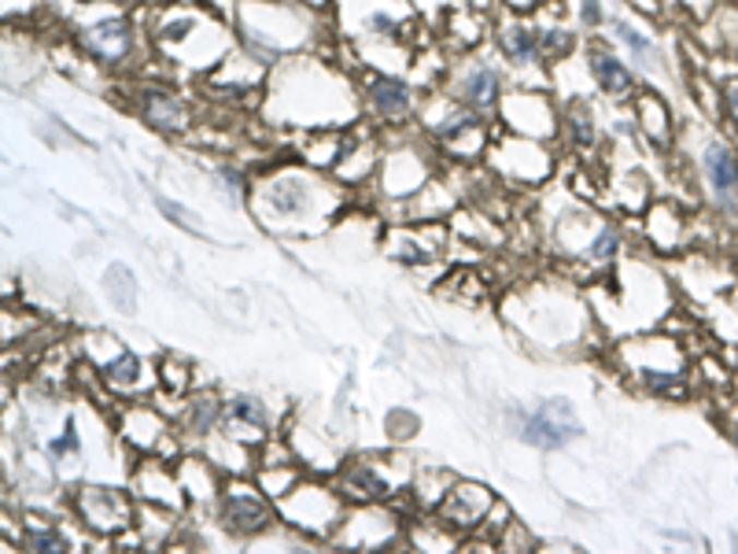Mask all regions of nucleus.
<instances>
[{
	"mask_svg": "<svg viewBox=\"0 0 738 554\" xmlns=\"http://www.w3.org/2000/svg\"><path fill=\"white\" fill-rule=\"evenodd\" d=\"M609 34H614L617 42L628 48V56L639 67H643V71H662V67H665V52L657 48V42L650 34L639 31V26L631 23V19H620V15L609 19Z\"/></svg>",
	"mask_w": 738,
	"mask_h": 554,
	"instance_id": "nucleus-27",
	"label": "nucleus"
},
{
	"mask_svg": "<svg viewBox=\"0 0 738 554\" xmlns=\"http://www.w3.org/2000/svg\"><path fill=\"white\" fill-rule=\"evenodd\" d=\"M307 37L310 19L281 0H251L237 12V45L266 67H277L285 56L299 52Z\"/></svg>",
	"mask_w": 738,
	"mask_h": 554,
	"instance_id": "nucleus-4",
	"label": "nucleus"
},
{
	"mask_svg": "<svg viewBox=\"0 0 738 554\" xmlns=\"http://www.w3.org/2000/svg\"><path fill=\"white\" fill-rule=\"evenodd\" d=\"M447 90H451L454 101H462L465 108H473L484 119L499 115V104L507 96V90H502V67L480 60V56H469V60L454 67Z\"/></svg>",
	"mask_w": 738,
	"mask_h": 554,
	"instance_id": "nucleus-11",
	"label": "nucleus"
},
{
	"mask_svg": "<svg viewBox=\"0 0 738 554\" xmlns=\"http://www.w3.org/2000/svg\"><path fill=\"white\" fill-rule=\"evenodd\" d=\"M133 111H138L155 133H167V138L189 133V126H192L189 104H184L174 90H167V85H138V93H133Z\"/></svg>",
	"mask_w": 738,
	"mask_h": 554,
	"instance_id": "nucleus-17",
	"label": "nucleus"
},
{
	"mask_svg": "<svg viewBox=\"0 0 738 554\" xmlns=\"http://www.w3.org/2000/svg\"><path fill=\"white\" fill-rule=\"evenodd\" d=\"M23 547H26V551H71V540H67V532L56 529L52 521L26 518Z\"/></svg>",
	"mask_w": 738,
	"mask_h": 554,
	"instance_id": "nucleus-32",
	"label": "nucleus"
},
{
	"mask_svg": "<svg viewBox=\"0 0 738 554\" xmlns=\"http://www.w3.org/2000/svg\"><path fill=\"white\" fill-rule=\"evenodd\" d=\"M432 181V163L417 144L406 141L400 152L381 155V167H377V189L384 200H414L425 185Z\"/></svg>",
	"mask_w": 738,
	"mask_h": 554,
	"instance_id": "nucleus-14",
	"label": "nucleus"
},
{
	"mask_svg": "<svg viewBox=\"0 0 738 554\" xmlns=\"http://www.w3.org/2000/svg\"><path fill=\"white\" fill-rule=\"evenodd\" d=\"M222 414H226V400H218L211 392H192L181 403L178 429L184 436H197V440H211L222 429Z\"/></svg>",
	"mask_w": 738,
	"mask_h": 554,
	"instance_id": "nucleus-23",
	"label": "nucleus"
},
{
	"mask_svg": "<svg viewBox=\"0 0 738 554\" xmlns=\"http://www.w3.org/2000/svg\"><path fill=\"white\" fill-rule=\"evenodd\" d=\"M620 251V229L609 226V222H598L595 237H591V245L584 248V259L598 262V267H609V262L617 259Z\"/></svg>",
	"mask_w": 738,
	"mask_h": 554,
	"instance_id": "nucleus-33",
	"label": "nucleus"
},
{
	"mask_svg": "<svg viewBox=\"0 0 738 554\" xmlns=\"http://www.w3.org/2000/svg\"><path fill=\"white\" fill-rule=\"evenodd\" d=\"M628 108H631V119H635L639 138H646L654 149H672V138H676L672 108H668L662 93L650 90V85H639V93L631 96Z\"/></svg>",
	"mask_w": 738,
	"mask_h": 554,
	"instance_id": "nucleus-20",
	"label": "nucleus"
},
{
	"mask_svg": "<svg viewBox=\"0 0 738 554\" xmlns=\"http://www.w3.org/2000/svg\"><path fill=\"white\" fill-rule=\"evenodd\" d=\"M152 48L174 71L203 74L226 60L237 48V37H233L229 23H222L215 8L167 0L152 15Z\"/></svg>",
	"mask_w": 738,
	"mask_h": 554,
	"instance_id": "nucleus-2",
	"label": "nucleus"
},
{
	"mask_svg": "<svg viewBox=\"0 0 738 554\" xmlns=\"http://www.w3.org/2000/svg\"><path fill=\"white\" fill-rule=\"evenodd\" d=\"M499 119H502V130L517 133V138H536V141L558 138V111H554V101L543 90L507 93L499 104Z\"/></svg>",
	"mask_w": 738,
	"mask_h": 554,
	"instance_id": "nucleus-12",
	"label": "nucleus"
},
{
	"mask_svg": "<svg viewBox=\"0 0 738 554\" xmlns=\"http://www.w3.org/2000/svg\"><path fill=\"white\" fill-rule=\"evenodd\" d=\"M443 248V229H436L429 237V229H392L388 233V256L406 262V267H425L440 256Z\"/></svg>",
	"mask_w": 738,
	"mask_h": 554,
	"instance_id": "nucleus-25",
	"label": "nucleus"
},
{
	"mask_svg": "<svg viewBox=\"0 0 738 554\" xmlns=\"http://www.w3.org/2000/svg\"><path fill=\"white\" fill-rule=\"evenodd\" d=\"M215 178H218V185H226V192H229V203H245V197H248V174L240 170V167H233V163H218L215 167Z\"/></svg>",
	"mask_w": 738,
	"mask_h": 554,
	"instance_id": "nucleus-37",
	"label": "nucleus"
},
{
	"mask_svg": "<svg viewBox=\"0 0 738 554\" xmlns=\"http://www.w3.org/2000/svg\"><path fill=\"white\" fill-rule=\"evenodd\" d=\"M384 459H352L344 462V470H340V492H344V499H355V503H392L395 499V481L384 473Z\"/></svg>",
	"mask_w": 738,
	"mask_h": 554,
	"instance_id": "nucleus-19",
	"label": "nucleus"
},
{
	"mask_svg": "<svg viewBox=\"0 0 738 554\" xmlns=\"http://www.w3.org/2000/svg\"><path fill=\"white\" fill-rule=\"evenodd\" d=\"M646 233H650V240H654V245L662 248V251L679 248V237H683V219H679V208H676L672 200L657 203V208L650 211Z\"/></svg>",
	"mask_w": 738,
	"mask_h": 554,
	"instance_id": "nucleus-28",
	"label": "nucleus"
},
{
	"mask_svg": "<svg viewBox=\"0 0 738 554\" xmlns=\"http://www.w3.org/2000/svg\"><path fill=\"white\" fill-rule=\"evenodd\" d=\"M702 178L716 211L724 219H738V152L724 138H709L702 144Z\"/></svg>",
	"mask_w": 738,
	"mask_h": 554,
	"instance_id": "nucleus-16",
	"label": "nucleus"
},
{
	"mask_svg": "<svg viewBox=\"0 0 738 554\" xmlns=\"http://www.w3.org/2000/svg\"><path fill=\"white\" fill-rule=\"evenodd\" d=\"M262 108L277 126H303V130H347L362 119V85H355L344 71L325 67L318 56H285L270 67Z\"/></svg>",
	"mask_w": 738,
	"mask_h": 554,
	"instance_id": "nucleus-1",
	"label": "nucleus"
},
{
	"mask_svg": "<svg viewBox=\"0 0 738 554\" xmlns=\"http://www.w3.org/2000/svg\"><path fill=\"white\" fill-rule=\"evenodd\" d=\"M100 381L111 385L115 392H138L144 385V363L133 352H119L100 366Z\"/></svg>",
	"mask_w": 738,
	"mask_h": 554,
	"instance_id": "nucleus-30",
	"label": "nucleus"
},
{
	"mask_svg": "<svg viewBox=\"0 0 738 554\" xmlns=\"http://www.w3.org/2000/svg\"><path fill=\"white\" fill-rule=\"evenodd\" d=\"M459 4H465L469 12H484V8H491V0H459Z\"/></svg>",
	"mask_w": 738,
	"mask_h": 554,
	"instance_id": "nucleus-43",
	"label": "nucleus"
},
{
	"mask_svg": "<svg viewBox=\"0 0 738 554\" xmlns=\"http://www.w3.org/2000/svg\"><path fill=\"white\" fill-rule=\"evenodd\" d=\"M274 507L277 503L259 488V481L245 478V473H229V478L222 481L215 514L233 537L255 540L262 532L274 529Z\"/></svg>",
	"mask_w": 738,
	"mask_h": 554,
	"instance_id": "nucleus-6",
	"label": "nucleus"
},
{
	"mask_svg": "<svg viewBox=\"0 0 738 554\" xmlns=\"http://www.w3.org/2000/svg\"><path fill=\"white\" fill-rule=\"evenodd\" d=\"M277 514L288 529L314 540H329L336 537L340 524H344V492L340 488L333 492L325 488V484H314L303 478L293 492L277 499Z\"/></svg>",
	"mask_w": 738,
	"mask_h": 554,
	"instance_id": "nucleus-5",
	"label": "nucleus"
},
{
	"mask_svg": "<svg viewBox=\"0 0 738 554\" xmlns=\"http://www.w3.org/2000/svg\"><path fill=\"white\" fill-rule=\"evenodd\" d=\"M587 67H591V78H595L598 93L609 96V101H631V96L639 93V78L635 71L620 60L617 52H609V45H587Z\"/></svg>",
	"mask_w": 738,
	"mask_h": 554,
	"instance_id": "nucleus-21",
	"label": "nucleus"
},
{
	"mask_svg": "<svg viewBox=\"0 0 738 554\" xmlns=\"http://www.w3.org/2000/svg\"><path fill=\"white\" fill-rule=\"evenodd\" d=\"M558 133L580 152L595 149V144H598V119H595V108H591L587 96H569V101L561 104Z\"/></svg>",
	"mask_w": 738,
	"mask_h": 554,
	"instance_id": "nucleus-24",
	"label": "nucleus"
},
{
	"mask_svg": "<svg viewBox=\"0 0 738 554\" xmlns=\"http://www.w3.org/2000/svg\"><path fill=\"white\" fill-rule=\"evenodd\" d=\"M507 12H513V15H528V12H536V8L543 4V0H499Z\"/></svg>",
	"mask_w": 738,
	"mask_h": 554,
	"instance_id": "nucleus-41",
	"label": "nucleus"
},
{
	"mask_svg": "<svg viewBox=\"0 0 738 554\" xmlns=\"http://www.w3.org/2000/svg\"><path fill=\"white\" fill-rule=\"evenodd\" d=\"M104 293H108L115 310L138 315V278H133V270L126 267V262H111V267L104 270Z\"/></svg>",
	"mask_w": 738,
	"mask_h": 554,
	"instance_id": "nucleus-29",
	"label": "nucleus"
},
{
	"mask_svg": "<svg viewBox=\"0 0 738 554\" xmlns=\"http://www.w3.org/2000/svg\"><path fill=\"white\" fill-rule=\"evenodd\" d=\"M362 101L366 111L384 126H406L417 115V93L403 74L366 71L362 74Z\"/></svg>",
	"mask_w": 738,
	"mask_h": 554,
	"instance_id": "nucleus-13",
	"label": "nucleus"
},
{
	"mask_svg": "<svg viewBox=\"0 0 738 554\" xmlns=\"http://www.w3.org/2000/svg\"><path fill=\"white\" fill-rule=\"evenodd\" d=\"M731 436H735V444H738V425H735V433H731Z\"/></svg>",
	"mask_w": 738,
	"mask_h": 554,
	"instance_id": "nucleus-45",
	"label": "nucleus"
},
{
	"mask_svg": "<svg viewBox=\"0 0 738 554\" xmlns=\"http://www.w3.org/2000/svg\"><path fill=\"white\" fill-rule=\"evenodd\" d=\"M155 208L167 215L174 226H181V229H192V233H203V219L197 215V211H189V208H181V203H174V200H167V197H155Z\"/></svg>",
	"mask_w": 738,
	"mask_h": 554,
	"instance_id": "nucleus-38",
	"label": "nucleus"
},
{
	"mask_svg": "<svg viewBox=\"0 0 738 554\" xmlns=\"http://www.w3.org/2000/svg\"><path fill=\"white\" fill-rule=\"evenodd\" d=\"M721 119H724L727 130L738 138V74L721 82Z\"/></svg>",
	"mask_w": 738,
	"mask_h": 554,
	"instance_id": "nucleus-39",
	"label": "nucleus"
},
{
	"mask_svg": "<svg viewBox=\"0 0 738 554\" xmlns=\"http://www.w3.org/2000/svg\"><path fill=\"white\" fill-rule=\"evenodd\" d=\"M495 503L499 499H495L491 488H484V484L454 481L451 492L443 495V503L436 507V518H440L451 532H459V537H469V532H480V524L488 521Z\"/></svg>",
	"mask_w": 738,
	"mask_h": 554,
	"instance_id": "nucleus-15",
	"label": "nucleus"
},
{
	"mask_svg": "<svg viewBox=\"0 0 738 554\" xmlns=\"http://www.w3.org/2000/svg\"><path fill=\"white\" fill-rule=\"evenodd\" d=\"M513 429L524 444L539 447V451H561L584 433V425L566 396H554V400H539L532 411H513Z\"/></svg>",
	"mask_w": 738,
	"mask_h": 554,
	"instance_id": "nucleus-8",
	"label": "nucleus"
},
{
	"mask_svg": "<svg viewBox=\"0 0 738 554\" xmlns=\"http://www.w3.org/2000/svg\"><path fill=\"white\" fill-rule=\"evenodd\" d=\"M255 481H259V488L277 503L281 495H288L299 481H303V473H299V465H296V462H285V465H259V470H255Z\"/></svg>",
	"mask_w": 738,
	"mask_h": 554,
	"instance_id": "nucleus-31",
	"label": "nucleus"
},
{
	"mask_svg": "<svg viewBox=\"0 0 738 554\" xmlns=\"http://www.w3.org/2000/svg\"><path fill=\"white\" fill-rule=\"evenodd\" d=\"M74 4H100V0H74Z\"/></svg>",
	"mask_w": 738,
	"mask_h": 554,
	"instance_id": "nucleus-44",
	"label": "nucleus"
},
{
	"mask_svg": "<svg viewBox=\"0 0 738 554\" xmlns=\"http://www.w3.org/2000/svg\"><path fill=\"white\" fill-rule=\"evenodd\" d=\"M126 425H122V436L138 447L141 455H155L163 444V436H167V422L159 417V411H152V406H126Z\"/></svg>",
	"mask_w": 738,
	"mask_h": 554,
	"instance_id": "nucleus-26",
	"label": "nucleus"
},
{
	"mask_svg": "<svg viewBox=\"0 0 738 554\" xmlns=\"http://www.w3.org/2000/svg\"><path fill=\"white\" fill-rule=\"evenodd\" d=\"M159 385H167V392L170 396H178V400H184L189 396V388H192V366L189 363H181V358H174V355H167L159 363Z\"/></svg>",
	"mask_w": 738,
	"mask_h": 554,
	"instance_id": "nucleus-34",
	"label": "nucleus"
},
{
	"mask_svg": "<svg viewBox=\"0 0 738 554\" xmlns=\"http://www.w3.org/2000/svg\"><path fill=\"white\" fill-rule=\"evenodd\" d=\"M724 4H738V0H724Z\"/></svg>",
	"mask_w": 738,
	"mask_h": 554,
	"instance_id": "nucleus-46",
	"label": "nucleus"
},
{
	"mask_svg": "<svg viewBox=\"0 0 738 554\" xmlns=\"http://www.w3.org/2000/svg\"><path fill=\"white\" fill-rule=\"evenodd\" d=\"M78 45H82V52L96 63L126 67L133 56H138V26H133V19L122 12L100 15L78 31Z\"/></svg>",
	"mask_w": 738,
	"mask_h": 554,
	"instance_id": "nucleus-10",
	"label": "nucleus"
},
{
	"mask_svg": "<svg viewBox=\"0 0 738 554\" xmlns=\"http://www.w3.org/2000/svg\"><path fill=\"white\" fill-rule=\"evenodd\" d=\"M325 170H277L266 174L251 189V208L266 229H281V222H325L336 211L340 189L322 178Z\"/></svg>",
	"mask_w": 738,
	"mask_h": 554,
	"instance_id": "nucleus-3",
	"label": "nucleus"
},
{
	"mask_svg": "<svg viewBox=\"0 0 738 554\" xmlns=\"http://www.w3.org/2000/svg\"><path fill=\"white\" fill-rule=\"evenodd\" d=\"M580 23L587 26V31H598V26H606V4L602 0H580Z\"/></svg>",
	"mask_w": 738,
	"mask_h": 554,
	"instance_id": "nucleus-40",
	"label": "nucleus"
},
{
	"mask_svg": "<svg viewBox=\"0 0 738 554\" xmlns=\"http://www.w3.org/2000/svg\"><path fill=\"white\" fill-rule=\"evenodd\" d=\"M299 4H303L307 12H325V8H333L336 0H299Z\"/></svg>",
	"mask_w": 738,
	"mask_h": 554,
	"instance_id": "nucleus-42",
	"label": "nucleus"
},
{
	"mask_svg": "<svg viewBox=\"0 0 738 554\" xmlns=\"http://www.w3.org/2000/svg\"><path fill=\"white\" fill-rule=\"evenodd\" d=\"M495 48L502 52V60L510 67H539L543 60V31H536L532 23H524L521 15L502 19L495 26Z\"/></svg>",
	"mask_w": 738,
	"mask_h": 554,
	"instance_id": "nucleus-22",
	"label": "nucleus"
},
{
	"mask_svg": "<svg viewBox=\"0 0 738 554\" xmlns=\"http://www.w3.org/2000/svg\"><path fill=\"white\" fill-rule=\"evenodd\" d=\"M130 492L144 503H155V507H167L174 510L178 499L184 495L181 478H178V465L159 459V455H141V462L133 465V478H130Z\"/></svg>",
	"mask_w": 738,
	"mask_h": 554,
	"instance_id": "nucleus-18",
	"label": "nucleus"
},
{
	"mask_svg": "<svg viewBox=\"0 0 738 554\" xmlns=\"http://www.w3.org/2000/svg\"><path fill=\"white\" fill-rule=\"evenodd\" d=\"M45 451H48V459H52L56 465H63L67 459H78V455H82V436H78L74 417L67 422L63 436H52V440L45 444Z\"/></svg>",
	"mask_w": 738,
	"mask_h": 554,
	"instance_id": "nucleus-36",
	"label": "nucleus"
},
{
	"mask_svg": "<svg viewBox=\"0 0 738 554\" xmlns=\"http://www.w3.org/2000/svg\"><path fill=\"white\" fill-rule=\"evenodd\" d=\"M138 495H126L119 488H100V484H85V488L71 492V510L78 521L85 524L96 537L119 540L122 532H130L138 524Z\"/></svg>",
	"mask_w": 738,
	"mask_h": 554,
	"instance_id": "nucleus-7",
	"label": "nucleus"
},
{
	"mask_svg": "<svg viewBox=\"0 0 738 554\" xmlns=\"http://www.w3.org/2000/svg\"><path fill=\"white\" fill-rule=\"evenodd\" d=\"M344 26L362 37V42H406L414 19L410 0H340Z\"/></svg>",
	"mask_w": 738,
	"mask_h": 554,
	"instance_id": "nucleus-9",
	"label": "nucleus"
},
{
	"mask_svg": "<svg viewBox=\"0 0 738 554\" xmlns=\"http://www.w3.org/2000/svg\"><path fill=\"white\" fill-rule=\"evenodd\" d=\"M576 45L580 42L572 31H566V26H550V31H543V60H547V67L569 60V56L576 52Z\"/></svg>",
	"mask_w": 738,
	"mask_h": 554,
	"instance_id": "nucleus-35",
	"label": "nucleus"
}]
</instances>
